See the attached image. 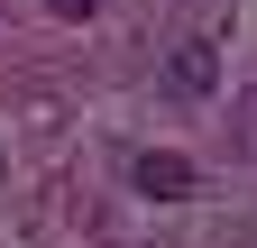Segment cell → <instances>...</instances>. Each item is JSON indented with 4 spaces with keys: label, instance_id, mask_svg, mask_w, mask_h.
<instances>
[{
    "label": "cell",
    "instance_id": "obj_1",
    "mask_svg": "<svg viewBox=\"0 0 257 248\" xmlns=\"http://www.w3.org/2000/svg\"><path fill=\"white\" fill-rule=\"evenodd\" d=\"M128 184H138L147 202H193V193H202L193 157H175V147H147V157H128Z\"/></svg>",
    "mask_w": 257,
    "mask_h": 248
},
{
    "label": "cell",
    "instance_id": "obj_2",
    "mask_svg": "<svg viewBox=\"0 0 257 248\" xmlns=\"http://www.w3.org/2000/svg\"><path fill=\"white\" fill-rule=\"evenodd\" d=\"M211 74H220L211 37H184V46L166 55V74H156V92H166V101H202V92H211Z\"/></svg>",
    "mask_w": 257,
    "mask_h": 248
},
{
    "label": "cell",
    "instance_id": "obj_3",
    "mask_svg": "<svg viewBox=\"0 0 257 248\" xmlns=\"http://www.w3.org/2000/svg\"><path fill=\"white\" fill-rule=\"evenodd\" d=\"M92 10H101V0H55V19H92Z\"/></svg>",
    "mask_w": 257,
    "mask_h": 248
}]
</instances>
